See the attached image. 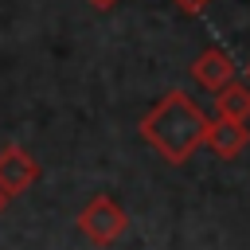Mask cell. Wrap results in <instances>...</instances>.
<instances>
[{"label": "cell", "mask_w": 250, "mask_h": 250, "mask_svg": "<svg viewBox=\"0 0 250 250\" xmlns=\"http://www.w3.org/2000/svg\"><path fill=\"white\" fill-rule=\"evenodd\" d=\"M4 203H8V199H0V211H4Z\"/></svg>", "instance_id": "10"}, {"label": "cell", "mask_w": 250, "mask_h": 250, "mask_svg": "<svg viewBox=\"0 0 250 250\" xmlns=\"http://www.w3.org/2000/svg\"><path fill=\"white\" fill-rule=\"evenodd\" d=\"M86 4H94V8H98V12H109V8H113V4H117V0H86Z\"/></svg>", "instance_id": "8"}, {"label": "cell", "mask_w": 250, "mask_h": 250, "mask_svg": "<svg viewBox=\"0 0 250 250\" xmlns=\"http://www.w3.org/2000/svg\"><path fill=\"white\" fill-rule=\"evenodd\" d=\"M35 180H39V160L20 145H4L0 148V199L23 195Z\"/></svg>", "instance_id": "3"}, {"label": "cell", "mask_w": 250, "mask_h": 250, "mask_svg": "<svg viewBox=\"0 0 250 250\" xmlns=\"http://www.w3.org/2000/svg\"><path fill=\"white\" fill-rule=\"evenodd\" d=\"M215 113L230 121H250V82L230 78L227 86L215 90Z\"/></svg>", "instance_id": "6"}, {"label": "cell", "mask_w": 250, "mask_h": 250, "mask_svg": "<svg viewBox=\"0 0 250 250\" xmlns=\"http://www.w3.org/2000/svg\"><path fill=\"white\" fill-rule=\"evenodd\" d=\"M78 230L82 238H90L94 246H113L125 230H129V215L113 195H94L82 211H78Z\"/></svg>", "instance_id": "2"}, {"label": "cell", "mask_w": 250, "mask_h": 250, "mask_svg": "<svg viewBox=\"0 0 250 250\" xmlns=\"http://www.w3.org/2000/svg\"><path fill=\"white\" fill-rule=\"evenodd\" d=\"M141 141L168 164H184L203 148V129L207 117L203 109L184 94V90H168L145 117H141Z\"/></svg>", "instance_id": "1"}, {"label": "cell", "mask_w": 250, "mask_h": 250, "mask_svg": "<svg viewBox=\"0 0 250 250\" xmlns=\"http://www.w3.org/2000/svg\"><path fill=\"white\" fill-rule=\"evenodd\" d=\"M172 4H176L180 12H188V16H195V12H203L211 0H172Z\"/></svg>", "instance_id": "7"}, {"label": "cell", "mask_w": 250, "mask_h": 250, "mask_svg": "<svg viewBox=\"0 0 250 250\" xmlns=\"http://www.w3.org/2000/svg\"><path fill=\"white\" fill-rule=\"evenodd\" d=\"M246 145H250V129H246V121L215 117V121H207V129H203V148H211L219 160H234Z\"/></svg>", "instance_id": "4"}, {"label": "cell", "mask_w": 250, "mask_h": 250, "mask_svg": "<svg viewBox=\"0 0 250 250\" xmlns=\"http://www.w3.org/2000/svg\"><path fill=\"white\" fill-rule=\"evenodd\" d=\"M246 82H250V66H246Z\"/></svg>", "instance_id": "9"}, {"label": "cell", "mask_w": 250, "mask_h": 250, "mask_svg": "<svg viewBox=\"0 0 250 250\" xmlns=\"http://www.w3.org/2000/svg\"><path fill=\"white\" fill-rule=\"evenodd\" d=\"M191 74H195V82H199L203 90L215 94L219 86H227V82L238 74V66H234V59H230V51H223V47H207V51L195 55Z\"/></svg>", "instance_id": "5"}]
</instances>
